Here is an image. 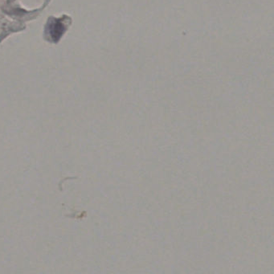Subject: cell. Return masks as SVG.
I'll return each instance as SVG.
<instances>
[{
    "mask_svg": "<svg viewBox=\"0 0 274 274\" xmlns=\"http://www.w3.org/2000/svg\"><path fill=\"white\" fill-rule=\"evenodd\" d=\"M66 30V26L62 19H50L46 25L45 32L52 41L57 43Z\"/></svg>",
    "mask_w": 274,
    "mask_h": 274,
    "instance_id": "obj_1",
    "label": "cell"
}]
</instances>
